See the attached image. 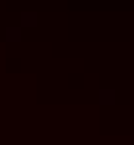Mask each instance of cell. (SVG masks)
<instances>
[{
  "instance_id": "1",
  "label": "cell",
  "mask_w": 134,
  "mask_h": 145,
  "mask_svg": "<svg viewBox=\"0 0 134 145\" xmlns=\"http://www.w3.org/2000/svg\"><path fill=\"white\" fill-rule=\"evenodd\" d=\"M97 101H99V105H115L117 103V91L111 87H103L97 93Z\"/></svg>"
},
{
  "instance_id": "2",
  "label": "cell",
  "mask_w": 134,
  "mask_h": 145,
  "mask_svg": "<svg viewBox=\"0 0 134 145\" xmlns=\"http://www.w3.org/2000/svg\"><path fill=\"white\" fill-rule=\"evenodd\" d=\"M4 39H6V43H22L23 39V29L22 27H6V31H4Z\"/></svg>"
},
{
  "instance_id": "3",
  "label": "cell",
  "mask_w": 134,
  "mask_h": 145,
  "mask_svg": "<svg viewBox=\"0 0 134 145\" xmlns=\"http://www.w3.org/2000/svg\"><path fill=\"white\" fill-rule=\"evenodd\" d=\"M20 22H22V27H37V23H39V14H37V12L25 10V12L20 14Z\"/></svg>"
}]
</instances>
